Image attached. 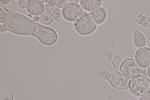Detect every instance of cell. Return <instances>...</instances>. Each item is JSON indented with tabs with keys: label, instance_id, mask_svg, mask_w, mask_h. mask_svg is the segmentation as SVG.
<instances>
[{
	"label": "cell",
	"instance_id": "9a60e30c",
	"mask_svg": "<svg viewBox=\"0 0 150 100\" xmlns=\"http://www.w3.org/2000/svg\"><path fill=\"white\" fill-rule=\"evenodd\" d=\"M144 12H142L136 17V21L138 24L143 26L150 28V18L148 17L144 16Z\"/></svg>",
	"mask_w": 150,
	"mask_h": 100
},
{
	"label": "cell",
	"instance_id": "7a4b0ae2",
	"mask_svg": "<svg viewBox=\"0 0 150 100\" xmlns=\"http://www.w3.org/2000/svg\"><path fill=\"white\" fill-rule=\"evenodd\" d=\"M73 24L76 32L82 35L91 34L95 31L97 27V24L92 13L83 11L76 18Z\"/></svg>",
	"mask_w": 150,
	"mask_h": 100
},
{
	"label": "cell",
	"instance_id": "ba28073f",
	"mask_svg": "<svg viewBox=\"0 0 150 100\" xmlns=\"http://www.w3.org/2000/svg\"><path fill=\"white\" fill-rule=\"evenodd\" d=\"M27 10L33 15L37 16L42 15L44 11V6L39 0H30Z\"/></svg>",
	"mask_w": 150,
	"mask_h": 100
},
{
	"label": "cell",
	"instance_id": "83f0119b",
	"mask_svg": "<svg viewBox=\"0 0 150 100\" xmlns=\"http://www.w3.org/2000/svg\"><path fill=\"white\" fill-rule=\"evenodd\" d=\"M39 1L42 3H45L48 2L49 1V0H40Z\"/></svg>",
	"mask_w": 150,
	"mask_h": 100
},
{
	"label": "cell",
	"instance_id": "7402d4cb",
	"mask_svg": "<svg viewBox=\"0 0 150 100\" xmlns=\"http://www.w3.org/2000/svg\"><path fill=\"white\" fill-rule=\"evenodd\" d=\"M7 30L4 25H2L1 23L0 25V33L4 32L7 31Z\"/></svg>",
	"mask_w": 150,
	"mask_h": 100
},
{
	"label": "cell",
	"instance_id": "d4e9b609",
	"mask_svg": "<svg viewBox=\"0 0 150 100\" xmlns=\"http://www.w3.org/2000/svg\"><path fill=\"white\" fill-rule=\"evenodd\" d=\"M40 17L37 16H34L33 18V20L35 22H38L40 21Z\"/></svg>",
	"mask_w": 150,
	"mask_h": 100
},
{
	"label": "cell",
	"instance_id": "ffe728a7",
	"mask_svg": "<svg viewBox=\"0 0 150 100\" xmlns=\"http://www.w3.org/2000/svg\"><path fill=\"white\" fill-rule=\"evenodd\" d=\"M137 100H150V92L142 95Z\"/></svg>",
	"mask_w": 150,
	"mask_h": 100
},
{
	"label": "cell",
	"instance_id": "9c48e42d",
	"mask_svg": "<svg viewBox=\"0 0 150 100\" xmlns=\"http://www.w3.org/2000/svg\"><path fill=\"white\" fill-rule=\"evenodd\" d=\"M102 3L101 0H81L79 4L83 11L91 13L100 7Z\"/></svg>",
	"mask_w": 150,
	"mask_h": 100
},
{
	"label": "cell",
	"instance_id": "8992f818",
	"mask_svg": "<svg viewBox=\"0 0 150 100\" xmlns=\"http://www.w3.org/2000/svg\"><path fill=\"white\" fill-rule=\"evenodd\" d=\"M83 11L79 4L68 3L62 9L63 17L67 21L74 22L80 13Z\"/></svg>",
	"mask_w": 150,
	"mask_h": 100
},
{
	"label": "cell",
	"instance_id": "44dd1931",
	"mask_svg": "<svg viewBox=\"0 0 150 100\" xmlns=\"http://www.w3.org/2000/svg\"><path fill=\"white\" fill-rule=\"evenodd\" d=\"M0 23H1L2 22V20L3 17L6 13L1 8H0Z\"/></svg>",
	"mask_w": 150,
	"mask_h": 100
},
{
	"label": "cell",
	"instance_id": "30bf717a",
	"mask_svg": "<svg viewBox=\"0 0 150 100\" xmlns=\"http://www.w3.org/2000/svg\"><path fill=\"white\" fill-rule=\"evenodd\" d=\"M134 43L137 48H141L146 45V40L144 34L137 29L134 30L133 35Z\"/></svg>",
	"mask_w": 150,
	"mask_h": 100
},
{
	"label": "cell",
	"instance_id": "4316f807",
	"mask_svg": "<svg viewBox=\"0 0 150 100\" xmlns=\"http://www.w3.org/2000/svg\"><path fill=\"white\" fill-rule=\"evenodd\" d=\"M147 72L148 77L150 78V65L147 69Z\"/></svg>",
	"mask_w": 150,
	"mask_h": 100
},
{
	"label": "cell",
	"instance_id": "4fadbf2b",
	"mask_svg": "<svg viewBox=\"0 0 150 100\" xmlns=\"http://www.w3.org/2000/svg\"><path fill=\"white\" fill-rule=\"evenodd\" d=\"M108 61L114 71H120V67L122 63L120 57L113 55Z\"/></svg>",
	"mask_w": 150,
	"mask_h": 100
},
{
	"label": "cell",
	"instance_id": "f1b7e54d",
	"mask_svg": "<svg viewBox=\"0 0 150 100\" xmlns=\"http://www.w3.org/2000/svg\"><path fill=\"white\" fill-rule=\"evenodd\" d=\"M149 92H150V91H149Z\"/></svg>",
	"mask_w": 150,
	"mask_h": 100
},
{
	"label": "cell",
	"instance_id": "2e32d148",
	"mask_svg": "<svg viewBox=\"0 0 150 100\" xmlns=\"http://www.w3.org/2000/svg\"><path fill=\"white\" fill-rule=\"evenodd\" d=\"M40 18L41 22L46 25L50 24L53 21L52 14L47 10H46L43 14L40 17Z\"/></svg>",
	"mask_w": 150,
	"mask_h": 100
},
{
	"label": "cell",
	"instance_id": "8fae6325",
	"mask_svg": "<svg viewBox=\"0 0 150 100\" xmlns=\"http://www.w3.org/2000/svg\"><path fill=\"white\" fill-rule=\"evenodd\" d=\"M91 13L97 25L103 23L107 18V12L103 7L101 6Z\"/></svg>",
	"mask_w": 150,
	"mask_h": 100
},
{
	"label": "cell",
	"instance_id": "6da1fadb",
	"mask_svg": "<svg viewBox=\"0 0 150 100\" xmlns=\"http://www.w3.org/2000/svg\"><path fill=\"white\" fill-rule=\"evenodd\" d=\"M2 23L7 30L21 35H32L34 22L26 16L15 12L6 13Z\"/></svg>",
	"mask_w": 150,
	"mask_h": 100
},
{
	"label": "cell",
	"instance_id": "7c38bea8",
	"mask_svg": "<svg viewBox=\"0 0 150 100\" xmlns=\"http://www.w3.org/2000/svg\"><path fill=\"white\" fill-rule=\"evenodd\" d=\"M45 6L56 20L59 23H61L63 20V16L61 10L48 4H46Z\"/></svg>",
	"mask_w": 150,
	"mask_h": 100
},
{
	"label": "cell",
	"instance_id": "52a82bcc",
	"mask_svg": "<svg viewBox=\"0 0 150 100\" xmlns=\"http://www.w3.org/2000/svg\"><path fill=\"white\" fill-rule=\"evenodd\" d=\"M134 58L141 67L147 68L150 65V48L146 46L138 48L135 53Z\"/></svg>",
	"mask_w": 150,
	"mask_h": 100
},
{
	"label": "cell",
	"instance_id": "cb8c5ba5",
	"mask_svg": "<svg viewBox=\"0 0 150 100\" xmlns=\"http://www.w3.org/2000/svg\"><path fill=\"white\" fill-rule=\"evenodd\" d=\"M10 0H0L1 3L4 5H6L8 4L10 2Z\"/></svg>",
	"mask_w": 150,
	"mask_h": 100
},
{
	"label": "cell",
	"instance_id": "5b68a950",
	"mask_svg": "<svg viewBox=\"0 0 150 100\" xmlns=\"http://www.w3.org/2000/svg\"><path fill=\"white\" fill-rule=\"evenodd\" d=\"M130 79L123 74L120 71H116L111 73L108 81L113 88L124 90L129 88Z\"/></svg>",
	"mask_w": 150,
	"mask_h": 100
},
{
	"label": "cell",
	"instance_id": "ac0fdd59",
	"mask_svg": "<svg viewBox=\"0 0 150 100\" xmlns=\"http://www.w3.org/2000/svg\"><path fill=\"white\" fill-rule=\"evenodd\" d=\"M102 52L108 60L111 58L114 55L110 50L105 48H103Z\"/></svg>",
	"mask_w": 150,
	"mask_h": 100
},
{
	"label": "cell",
	"instance_id": "5bb4252c",
	"mask_svg": "<svg viewBox=\"0 0 150 100\" xmlns=\"http://www.w3.org/2000/svg\"><path fill=\"white\" fill-rule=\"evenodd\" d=\"M94 72L96 75L99 78L108 81L110 78L111 73L107 70L101 68L95 69Z\"/></svg>",
	"mask_w": 150,
	"mask_h": 100
},
{
	"label": "cell",
	"instance_id": "484cf974",
	"mask_svg": "<svg viewBox=\"0 0 150 100\" xmlns=\"http://www.w3.org/2000/svg\"><path fill=\"white\" fill-rule=\"evenodd\" d=\"M48 2V4H49L48 5H50L53 6H54V5L53 1L52 0H49V1Z\"/></svg>",
	"mask_w": 150,
	"mask_h": 100
},
{
	"label": "cell",
	"instance_id": "603a6c76",
	"mask_svg": "<svg viewBox=\"0 0 150 100\" xmlns=\"http://www.w3.org/2000/svg\"><path fill=\"white\" fill-rule=\"evenodd\" d=\"M67 1L68 3L73 4H78L79 3V0H68Z\"/></svg>",
	"mask_w": 150,
	"mask_h": 100
},
{
	"label": "cell",
	"instance_id": "d6986e66",
	"mask_svg": "<svg viewBox=\"0 0 150 100\" xmlns=\"http://www.w3.org/2000/svg\"><path fill=\"white\" fill-rule=\"evenodd\" d=\"M28 4L29 1L28 0H20L19 1V6L23 9L27 8Z\"/></svg>",
	"mask_w": 150,
	"mask_h": 100
},
{
	"label": "cell",
	"instance_id": "e0dca14e",
	"mask_svg": "<svg viewBox=\"0 0 150 100\" xmlns=\"http://www.w3.org/2000/svg\"><path fill=\"white\" fill-rule=\"evenodd\" d=\"M53 1L54 5L60 9H62L68 3L66 0H54Z\"/></svg>",
	"mask_w": 150,
	"mask_h": 100
},
{
	"label": "cell",
	"instance_id": "3957f363",
	"mask_svg": "<svg viewBox=\"0 0 150 100\" xmlns=\"http://www.w3.org/2000/svg\"><path fill=\"white\" fill-rule=\"evenodd\" d=\"M129 88L132 94L137 96H140L149 92L150 80L146 76L140 75L131 79Z\"/></svg>",
	"mask_w": 150,
	"mask_h": 100
},
{
	"label": "cell",
	"instance_id": "277c9868",
	"mask_svg": "<svg viewBox=\"0 0 150 100\" xmlns=\"http://www.w3.org/2000/svg\"><path fill=\"white\" fill-rule=\"evenodd\" d=\"M142 71V67L134 60L126 59L122 63L120 71L124 75L129 78H134L140 75Z\"/></svg>",
	"mask_w": 150,
	"mask_h": 100
}]
</instances>
